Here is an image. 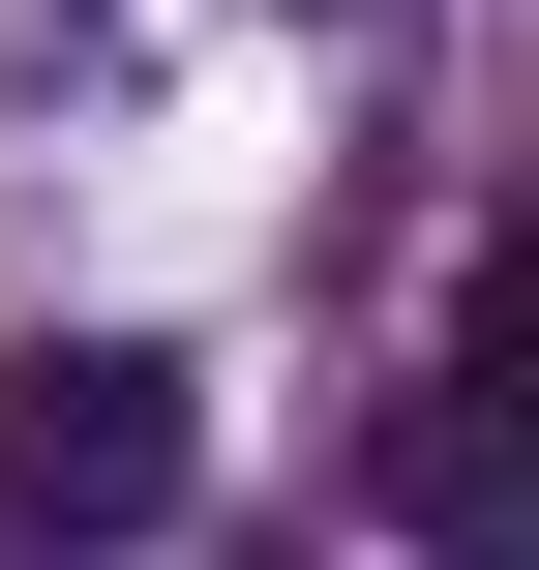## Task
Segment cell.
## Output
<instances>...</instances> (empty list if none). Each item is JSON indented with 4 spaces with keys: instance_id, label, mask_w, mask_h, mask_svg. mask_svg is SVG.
I'll return each mask as SVG.
<instances>
[{
    "instance_id": "7a4b0ae2",
    "label": "cell",
    "mask_w": 539,
    "mask_h": 570,
    "mask_svg": "<svg viewBox=\"0 0 539 570\" xmlns=\"http://www.w3.org/2000/svg\"><path fill=\"white\" fill-rule=\"evenodd\" d=\"M390 541L420 570H539V451H510V301L420 361V421H390Z\"/></svg>"
},
{
    "instance_id": "6da1fadb",
    "label": "cell",
    "mask_w": 539,
    "mask_h": 570,
    "mask_svg": "<svg viewBox=\"0 0 539 570\" xmlns=\"http://www.w3.org/2000/svg\"><path fill=\"white\" fill-rule=\"evenodd\" d=\"M180 451H210V421H180L150 331H30V361H0V541H150Z\"/></svg>"
}]
</instances>
